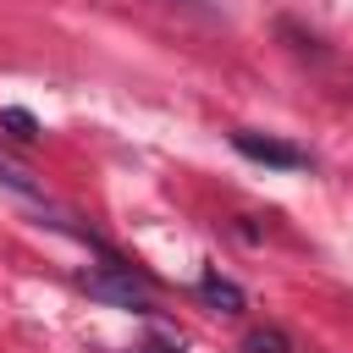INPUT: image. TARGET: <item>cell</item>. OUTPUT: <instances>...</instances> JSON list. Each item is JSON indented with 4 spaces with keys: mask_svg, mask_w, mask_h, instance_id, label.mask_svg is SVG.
Returning a JSON list of instances; mask_svg holds the SVG:
<instances>
[{
    "mask_svg": "<svg viewBox=\"0 0 353 353\" xmlns=\"http://www.w3.org/2000/svg\"><path fill=\"white\" fill-rule=\"evenodd\" d=\"M83 292H88V298H105V303H116V309H132V314H149V309H154V303H149L154 276H143L132 259H121V254H110V248H105V270H88V276H83Z\"/></svg>",
    "mask_w": 353,
    "mask_h": 353,
    "instance_id": "obj_1",
    "label": "cell"
},
{
    "mask_svg": "<svg viewBox=\"0 0 353 353\" xmlns=\"http://www.w3.org/2000/svg\"><path fill=\"white\" fill-rule=\"evenodd\" d=\"M0 188L11 193V199H22V204H33V210H50V199H44V188L22 171V165H11V160H0Z\"/></svg>",
    "mask_w": 353,
    "mask_h": 353,
    "instance_id": "obj_4",
    "label": "cell"
},
{
    "mask_svg": "<svg viewBox=\"0 0 353 353\" xmlns=\"http://www.w3.org/2000/svg\"><path fill=\"white\" fill-rule=\"evenodd\" d=\"M243 353H292V336L281 325H254L243 336Z\"/></svg>",
    "mask_w": 353,
    "mask_h": 353,
    "instance_id": "obj_5",
    "label": "cell"
},
{
    "mask_svg": "<svg viewBox=\"0 0 353 353\" xmlns=\"http://www.w3.org/2000/svg\"><path fill=\"white\" fill-rule=\"evenodd\" d=\"M0 127H6L17 143H39V116L22 110V105H6V110H0Z\"/></svg>",
    "mask_w": 353,
    "mask_h": 353,
    "instance_id": "obj_6",
    "label": "cell"
},
{
    "mask_svg": "<svg viewBox=\"0 0 353 353\" xmlns=\"http://www.w3.org/2000/svg\"><path fill=\"white\" fill-rule=\"evenodd\" d=\"M199 303H204V309H215V314H243V309H248V292H243L232 276L204 270V276H199Z\"/></svg>",
    "mask_w": 353,
    "mask_h": 353,
    "instance_id": "obj_3",
    "label": "cell"
},
{
    "mask_svg": "<svg viewBox=\"0 0 353 353\" xmlns=\"http://www.w3.org/2000/svg\"><path fill=\"white\" fill-rule=\"evenodd\" d=\"M232 149L254 165H276V171H309V149L287 143V138H270V132H232Z\"/></svg>",
    "mask_w": 353,
    "mask_h": 353,
    "instance_id": "obj_2",
    "label": "cell"
},
{
    "mask_svg": "<svg viewBox=\"0 0 353 353\" xmlns=\"http://www.w3.org/2000/svg\"><path fill=\"white\" fill-rule=\"evenodd\" d=\"M132 353H182V347H176V342H160V336H149V342H138Z\"/></svg>",
    "mask_w": 353,
    "mask_h": 353,
    "instance_id": "obj_7",
    "label": "cell"
}]
</instances>
